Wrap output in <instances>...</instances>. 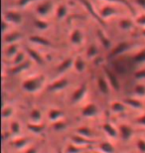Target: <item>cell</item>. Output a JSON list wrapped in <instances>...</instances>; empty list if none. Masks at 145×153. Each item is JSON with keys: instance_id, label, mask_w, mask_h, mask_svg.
I'll list each match as a JSON object with an SVG mask.
<instances>
[{"instance_id": "obj_1", "label": "cell", "mask_w": 145, "mask_h": 153, "mask_svg": "<svg viewBox=\"0 0 145 153\" xmlns=\"http://www.w3.org/2000/svg\"><path fill=\"white\" fill-rule=\"evenodd\" d=\"M45 84V76L43 75L36 76L34 78L27 79L26 81L23 82L22 88L28 93H36L40 91L43 88Z\"/></svg>"}, {"instance_id": "obj_2", "label": "cell", "mask_w": 145, "mask_h": 153, "mask_svg": "<svg viewBox=\"0 0 145 153\" xmlns=\"http://www.w3.org/2000/svg\"><path fill=\"white\" fill-rule=\"evenodd\" d=\"M3 18L5 21H7L8 23L16 24V25H20L22 23V15H21L18 11L15 10H8L4 12L3 14Z\"/></svg>"}, {"instance_id": "obj_3", "label": "cell", "mask_w": 145, "mask_h": 153, "mask_svg": "<svg viewBox=\"0 0 145 153\" xmlns=\"http://www.w3.org/2000/svg\"><path fill=\"white\" fill-rule=\"evenodd\" d=\"M131 44L128 42H121L119 43L118 45L116 46L115 48H113L112 52L109 54V59H112V58L118 57L120 55H122L123 53H125L126 51H128L129 49L131 48Z\"/></svg>"}, {"instance_id": "obj_4", "label": "cell", "mask_w": 145, "mask_h": 153, "mask_svg": "<svg viewBox=\"0 0 145 153\" xmlns=\"http://www.w3.org/2000/svg\"><path fill=\"white\" fill-rule=\"evenodd\" d=\"M104 73H106V79L109 82V85L112 87V88L115 90V91H118L120 90V84L117 76L115 75V73L110 71L109 68H104Z\"/></svg>"}, {"instance_id": "obj_5", "label": "cell", "mask_w": 145, "mask_h": 153, "mask_svg": "<svg viewBox=\"0 0 145 153\" xmlns=\"http://www.w3.org/2000/svg\"><path fill=\"white\" fill-rule=\"evenodd\" d=\"M68 85H69V81H68L66 78L59 79L57 81L51 82V84L48 85V91H52V93L60 91L62 90H65V88L68 87Z\"/></svg>"}, {"instance_id": "obj_6", "label": "cell", "mask_w": 145, "mask_h": 153, "mask_svg": "<svg viewBox=\"0 0 145 153\" xmlns=\"http://www.w3.org/2000/svg\"><path fill=\"white\" fill-rule=\"evenodd\" d=\"M53 9V2L51 0H45L37 6L36 12L40 16H47Z\"/></svg>"}, {"instance_id": "obj_7", "label": "cell", "mask_w": 145, "mask_h": 153, "mask_svg": "<svg viewBox=\"0 0 145 153\" xmlns=\"http://www.w3.org/2000/svg\"><path fill=\"white\" fill-rule=\"evenodd\" d=\"M87 91H88V85H87V84L84 82V84H82V85H80V87L73 93V96L71 97L72 102L73 103L80 102L83 100V97L86 96Z\"/></svg>"}, {"instance_id": "obj_8", "label": "cell", "mask_w": 145, "mask_h": 153, "mask_svg": "<svg viewBox=\"0 0 145 153\" xmlns=\"http://www.w3.org/2000/svg\"><path fill=\"white\" fill-rule=\"evenodd\" d=\"M98 112V108L97 106L94 105V103H88L86 106H84L82 111V114L85 117H94L97 114Z\"/></svg>"}, {"instance_id": "obj_9", "label": "cell", "mask_w": 145, "mask_h": 153, "mask_svg": "<svg viewBox=\"0 0 145 153\" xmlns=\"http://www.w3.org/2000/svg\"><path fill=\"white\" fill-rule=\"evenodd\" d=\"M119 134L122 140L127 141L131 138L132 134H133V129L127 124H121L119 126Z\"/></svg>"}, {"instance_id": "obj_10", "label": "cell", "mask_w": 145, "mask_h": 153, "mask_svg": "<svg viewBox=\"0 0 145 153\" xmlns=\"http://www.w3.org/2000/svg\"><path fill=\"white\" fill-rule=\"evenodd\" d=\"M79 1L81 2L83 5H84V7H85L86 9H87V10L89 12V14H91V16L94 18V19H97L100 24H103V25H104V22L103 21V19L100 18V14H97V12H95V11L94 10V7H92L91 3L89 2L88 0H79Z\"/></svg>"}, {"instance_id": "obj_11", "label": "cell", "mask_w": 145, "mask_h": 153, "mask_svg": "<svg viewBox=\"0 0 145 153\" xmlns=\"http://www.w3.org/2000/svg\"><path fill=\"white\" fill-rule=\"evenodd\" d=\"M74 63H75V59H73V58H68V59L64 60L63 62L58 66V68H57L58 73L59 74H63V73H66L67 71H69L72 67H74Z\"/></svg>"}, {"instance_id": "obj_12", "label": "cell", "mask_w": 145, "mask_h": 153, "mask_svg": "<svg viewBox=\"0 0 145 153\" xmlns=\"http://www.w3.org/2000/svg\"><path fill=\"white\" fill-rule=\"evenodd\" d=\"M116 14H117L116 9L115 7H112V6H104L100 12V16L103 20L109 19V18L115 16Z\"/></svg>"}, {"instance_id": "obj_13", "label": "cell", "mask_w": 145, "mask_h": 153, "mask_svg": "<svg viewBox=\"0 0 145 153\" xmlns=\"http://www.w3.org/2000/svg\"><path fill=\"white\" fill-rule=\"evenodd\" d=\"M26 53L29 55L30 58L32 59L34 62L39 64V65H43L44 64V59L43 57L40 55L39 52H37L35 49H32V48H26Z\"/></svg>"}, {"instance_id": "obj_14", "label": "cell", "mask_w": 145, "mask_h": 153, "mask_svg": "<svg viewBox=\"0 0 145 153\" xmlns=\"http://www.w3.org/2000/svg\"><path fill=\"white\" fill-rule=\"evenodd\" d=\"M22 38V34L19 32H12L10 34L6 35L4 38H3V43L7 45H12L15 44L18 40H20Z\"/></svg>"}, {"instance_id": "obj_15", "label": "cell", "mask_w": 145, "mask_h": 153, "mask_svg": "<svg viewBox=\"0 0 145 153\" xmlns=\"http://www.w3.org/2000/svg\"><path fill=\"white\" fill-rule=\"evenodd\" d=\"M123 102L125 105H127L128 106H130L132 108L135 109H142L144 108L143 103L140 102L139 100L135 99V97H126V99L123 100Z\"/></svg>"}, {"instance_id": "obj_16", "label": "cell", "mask_w": 145, "mask_h": 153, "mask_svg": "<svg viewBox=\"0 0 145 153\" xmlns=\"http://www.w3.org/2000/svg\"><path fill=\"white\" fill-rule=\"evenodd\" d=\"M97 88L101 94H109V84L107 82V79H104L103 76H100L97 79Z\"/></svg>"}, {"instance_id": "obj_17", "label": "cell", "mask_w": 145, "mask_h": 153, "mask_svg": "<svg viewBox=\"0 0 145 153\" xmlns=\"http://www.w3.org/2000/svg\"><path fill=\"white\" fill-rule=\"evenodd\" d=\"M30 66H31L30 61H24L23 63L19 64V65L14 66L13 68L10 69V73L12 75L20 74V73H22L24 71H26V70H28L30 68Z\"/></svg>"}, {"instance_id": "obj_18", "label": "cell", "mask_w": 145, "mask_h": 153, "mask_svg": "<svg viewBox=\"0 0 145 153\" xmlns=\"http://www.w3.org/2000/svg\"><path fill=\"white\" fill-rule=\"evenodd\" d=\"M29 41L34 43V44H38V45H41V46H44V47H49L51 46V42L49 41L48 39H46L42 36H39V35H33V36H30L29 37Z\"/></svg>"}, {"instance_id": "obj_19", "label": "cell", "mask_w": 145, "mask_h": 153, "mask_svg": "<svg viewBox=\"0 0 145 153\" xmlns=\"http://www.w3.org/2000/svg\"><path fill=\"white\" fill-rule=\"evenodd\" d=\"M72 140L74 142V144L76 145H79V146H83V145H89L91 144L94 141H91L89 138H87V137H84V136H81L79 134L77 135H73L72 136Z\"/></svg>"}, {"instance_id": "obj_20", "label": "cell", "mask_w": 145, "mask_h": 153, "mask_svg": "<svg viewBox=\"0 0 145 153\" xmlns=\"http://www.w3.org/2000/svg\"><path fill=\"white\" fill-rule=\"evenodd\" d=\"M48 116H49V119H50L51 121H57V120H60L65 116V114L63 111H61V109H58V108H52L49 111V114H48Z\"/></svg>"}, {"instance_id": "obj_21", "label": "cell", "mask_w": 145, "mask_h": 153, "mask_svg": "<svg viewBox=\"0 0 145 153\" xmlns=\"http://www.w3.org/2000/svg\"><path fill=\"white\" fill-rule=\"evenodd\" d=\"M45 124L39 123V122H34V123H28L27 124V128L31 131V132L35 134H40L42 133L45 129Z\"/></svg>"}, {"instance_id": "obj_22", "label": "cell", "mask_w": 145, "mask_h": 153, "mask_svg": "<svg viewBox=\"0 0 145 153\" xmlns=\"http://www.w3.org/2000/svg\"><path fill=\"white\" fill-rule=\"evenodd\" d=\"M71 42L74 45H81L83 42V34L79 29H75L70 36Z\"/></svg>"}, {"instance_id": "obj_23", "label": "cell", "mask_w": 145, "mask_h": 153, "mask_svg": "<svg viewBox=\"0 0 145 153\" xmlns=\"http://www.w3.org/2000/svg\"><path fill=\"white\" fill-rule=\"evenodd\" d=\"M103 129L104 130V132H106L107 135L112 137V138H115L117 136V134H118L116 128L113 126L112 123H109V122H106V123H104L103 125Z\"/></svg>"}, {"instance_id": "obj_24", "label": "cell", "mask_w": 145, "mask_h": 153, "mask_svg": "<svg viewBox=\"0 0 145 153\" xmlns=\"http://www.w3.org/2000/svg\"><path fill=\"white\" fill-rule=\"evenodd\" d=\"M87 64H86L85 60L82 57H77L75 59V63H74V68L78 73H83L86 70Z\"/></svg>"}, {"instance_id": "obj_25", "label": "cell", "mask_w": 145, "mask_h": 153, "mask_svg": "<svg viewBox=\"0 0 145 153\" xmlns=\"http://www.w3.org/2000/svg\"><path fill=\"white\" fill-rule=\"evenodd\" d=\"M100 151L103 152V153H115V148L112 143L109 142V141H103L101 142L100 146Z\"/></svg>"}, {"instance_id": "obj_26", "label": "cell", "mask_w": 145, "mask_h": 153, "mask_svg": "<svg viewBox=\"0 0 145 153\" xmlns=\"http://www.w3.org/2000/svg\"><path fill=\"white\" fill-rule=\"evenodd\" d=\"M118 25L123 31H129V30H131L132 28H133L134 23H133V21H131L130 19L124 18V19H121L119 21Z\"/></svg>"}, {"instance_id": "obj_27", "label": "cell", "mask_w": 145, "mask_h": 153, "mask_svg": "<svg viewBox=\"0 0 145 153\" xmlns=\"http://www.w3.org/2000/svg\"><path fill=\"white\" fill-rule=\"evenodd\" d=\"M97 37H98V39H100V43L103 45V47L106 49H109L110 47H112V41H110V40L106 37V34H104L103 31L98 30V31H97Z\"/></svg>"}, {"instance_id": "obj_28", "label": "cell", "mask_w": 145, "mask_h": 153, "mask_svg": "<svg viewBox=\"0 0 145 153\" xmlns=\"http://www.w3.org/2000/svg\"><path fill=\"white\" fill-rule=\"evenodd\" d=\"M110 108H112V111L116 112V114H121L126 109V106H125V103L124 102H115L112 103L110 105Z\"/></svg>"}, {"instance_id": "obj_29", "label": "cell", "mask_w": 145, "mask_h": 153, "mask_svg": "<svg viewBox=\"0 0 145 153\" xmlns=\"http://www.w3.org/2000/svg\"><path fill=\"white\" fill-rule=\"evenodd\" d=\"M132 62L134 64H145V49L139 51L132 57Z\"/></svg>"}, {"instance_id": "obj_30", "label": "cell", "mask_w": 145, "mask_h": 153, "mask_svg": "<svg viewBox=\"0 0 145 153\" xmlns=\"http://www.w3.org/2000/svg\"><path fill=\"white\" fill-rule=\"evenodd\" d=\"M76 132L78 133L79 135L84 136V137H87V138H91V137L92 136L91 130L89 129L88 127H87V126H81V127H79L78 129L76 130Z\"/></svg>"}, {"instance_id": "obj_31", "label": "cell", "mask_w": 145, "mask_h": 153, "mask_svg": "<svg viewBox=\"0 0 145 153\" xmlns=\"http://www.w3.org/2000/svg\"><path fill=\"white\" fill-rule=\"evenodd\" d=\"M18 54V46L16 44H12L9 45L7 49L4 51V55L7 57H12V56H16Z\"/></svg>"}, {"instance_id": "obj_32", "label": "cell", "mask_w": 145, "mask_h": 153, "mask_svg": "<svg viewBox=\"0 0 145 153\" xmlns=\"http://www.w3.org/2000/svg\"><path fill=\"white\" fill-rule=\"evenodd\" d=\"M28 143V139L27 138H16L12 141V145L16 149H22L27 145Z\"/></svg>"}, {"instance_id": "obj_33", "label": "cell", "mask_w": 145, "mask_h": 153, "mask_svg": "<svg viewBox=\"0 0 145 153\" xmlns=\"http://www.w3.org/2000/svg\"><path fill=\"white\" fill-rule=\"evenodd\" d=\"M68 13V9L67 6L65 4H60L58 6L57 11H56V15L58 17V19H63L64 17H66V15Z\"/></svg>"}, {"instance_id": "obj_34", "label": "cell", "mask_w": 145, "mask_h": 153, "mask_svg": "<svg viewBox=\"0 0 145 153\" xmlns=\"http://www.w3.org/2000/svg\"><path fill=\"white\" fill-rule=\"evenodd\" d=\"M34 25L37 29L41 30V31H45L49 28V23H47L46 21L44 20H41V19H35L34 20Z\"/></svg>"}, {"instance_id": "obj_35", "label": "cell", "mask_w": 145, "mask_h": 153, "mask_svg": "<svg viewBox=\"0 0 145 153\" xmlns=\"http://www.w3.org/2000/svg\"><path fill=\"white\" fill-rule=\"evenodd\" d=\"M98 54V49L95 45H91L87 50V57L89 59H92Z\"/></svg>"}, {"instance_id": "obj_36", "label": "cell", "mask_w": 145, "mask_h": 153, "mask_svg": "<svg viewBox=\"0 0 145 153\" xmlns=\"http://www.w3.org/2000/svg\"><path fill=\"white\" fill-rule=\"evenodd\" d=\"M30 118L32 119L34 122H39L42 119V112L39 109H33L30 112Z\"/></svg>"}, {"instance_id": "obj_37", "label": "cell", "mask_w": 145, "mask_h": 153, "mask_svg": "<svg viewBox=\"0 0 145 153\" xmlns=\"http://www.w3.org/2000/svg\"><path fill=\"white\" fill-rule=\"evenodd\" d=\"M53 129L54 130H56V131H61V130H64L65 128L67 127V123L65 121L63 120H57V121H55L53 122Z\"/></svg>"}, {"instance_id": "obj_38", "label": "cell", "mask_w": 145, "mask_h": 153, "mask_svg": "<svg viewBox=\"0 0 145 153\" xmlns=\"http://www.w3.org/2000/svg\"><path fill=\"white\" fill-rule=\"evenodd\" d=\"M134 94L138 97H145V85H137L134 87Z\"/></svg>"}, {"instance_id": "obj_39", "label": "cell", "mask_w": 145, "mask_h": 153, "mask_svg": "<svg viewBox=\"0 0 145 153\" xmlns=\"http://www.w3.org/2000/svg\"><path fill=\"white\" fill-rule=\"evenodd\" d=\"M24 61H25V55H24V53H22V52H18V54L14 58L13 64L16 66V65H19L21 63H23Z\"/></svg>"}, {"instance_id": "obj_40", "label": "cell", "mask_w": 145, "mask_h": 153, "mask_svg": "<svg viewBox=\"0 0 145 153\" xmlns=\"http://www.w3.org/2000/svg\"><path fill=\"white\" fill-rule=\"evenodd\" d=\"M13 114V108L11 106H6V108H3L2 111V117L6 119V118H9L10 116H12Z\"/></svg>"}, {"instance_id": "obj_41", "label": "cell", "mask_w": 145, "mask_h": 153, "mask_svg": "<svg viewBox=\"0 0 145 153\" xmlns=\"http://www.w3.org/2000/svg\"><path fill=\"white\" fill-rule=\"evenodd\" d=\"M82 151L81 146L79 145H69L66 149V153H80Z\"/></svg>"}, {"instance_id": "obj_42", "label": "cell", "mask_w": 145, "mask_h": 153, "mask_svg": "<svg viewBox=\"0 0 145 153\" xmlns=\"http://www.w3.org/2000/svg\"><path fill=\"white\" fill-rule=\"evenodd\" d=\"M21 130V127H20V124L18 123L17 121H13L11 122L10 124V131L12 133H19Z\"/></svg>"}, {"instance_id": "obj_43", "label": "cell", "mask_w": 145, "mask_h": 153, "mask_svg": "<svg viewBox=\"0 0 145 153\" xmlns=\"http://www.w3.org/2000/svg\"><path fill=\"white\" fill-rule=\"evenodd\" d=\"M136 146L141 153H145V139L139 138L136 142Z\"/></svg>"}, {"instance_id": "obj_44", "label": "cell", "mask_w": 145, "mask_h": 153, "mask_svg": "<svg viewBox=\"0 0 145 153\" xmlns=\"http://www.w3.org/2000/svg\"><path fill=\"white\" fill-rule=\"evenodd\" d=\"M134 78L136 79H145V69L138 70L134 73Z\"/></svg>"}, {"instance_id": "obj_45", "label": "cell", "mask_w": 145, "mask_h": 153, "mask_svg": "<svg viewBox=\"0 0 145 153\" xmlns=\"http://www.w3.org/2000/svg\"><path fill=\"white\" fill-rule=\"evenodd\" d=\"M34 1H36V0H18V5H19L21 8H26Z\"/></svg>"}, {"instance_id": "obj_46", "label": "cell", "mask_w": 145, "mask_h": 153, "mask_svg": "<svg viewBox=\"0 0 145 153\" xmlns=\"http://www.w3.org/2000/svg\"><path fill=\"white\" fill-rule=\"evenodd\" d=\"M135 23L137 24L138 26H141V27H145V14L140 15L136 18L135 20Z\"/></svg>"}, {"instance_id": "obj_47", "label": "cell", "mask_w": 145, "mask_h": 153, "mask_svg": "<svg viewBox=\"0 0 145 153\" xmlns=\"http://www.w3.org/2000/svg\"><path fill=\"white\" fill-rule=\"evenodd\" d=\"M136 123H138L139 125H142V126H145V114H142L141 116H139L138 118H136Z\"/></svg>"}, {"instance_id": "obj_48", "label": "cell", "mask_w": 145, "mask_h": 153, "mask_svg": "<svg viewBox=\"0 0 145 153\" xmlns=\"http://www.w3.org/2000/svg\"><path fill=\"white\" fill-rule=\"evenodd\" d=\"M109 1H115V2H120V3H123V4H125L126 6H127V7L130 9L131 10V12L132 13H134V10H133V8L131 7L130 6V4H129V3L126 1V0H109Z\"/></svg>"}, {"instance_id": "obj_49", "label": "cell", "mask_w": 145, "mask_h": 153, "mask_svg": "<svg viewBox=\"0 0 145 153\" xmlns=\"http://www.w3.org/2000/svg\"><path fill=\"white\" fill-rule=\"evenodd\" d=\"M25 153H38V150H37L36 147H30L28 149H26Z\"/></svg>"}, {"instance_id": "obj_50", "label": "cell", "mask_w": 145, "mask_h": 153, "mask_svg": "<svg viewBox=\"0 0 145 153\" xmlns=\"http://www.w3.org/2000/svg\"><path fill=\"white\" fill-rule=\"evenodd\" d=\"M135 2H136L141 8L145 9V0H135Z\"/></svg>"}, {"instance_id": "obj_51", "label": "cell", "mask_w": 145, "mask_h": 153, "mask_svg": "<svg viewBox=\"0 0 145 153\" xmlns=\"http://www.w3.org/2000/svg\"><path fill=\"white\" fill-rule=\"evenodd\" d=\"M7 28H8V22H7V21H5V20H3L2 21V32L4 33L5 30Z\"/></svg>"}, {"instance_id": "obj_52", "label": "cell", "mask_w": 145, "mask_h": 153, "mask_svg": "<svg viewBox=\"0 0 145 153\" xmlns=\"http://www.w3.org/2000/svg\"><path fill=\"white\" fill-rule=\"evenodd\" d=\"M142 35H143V36H145V29L142 31Z\"/></svg>"}, {"instance_id": "obj_53", "label": "cell", "mask_w": 145, "mask_h": 153, "mask_svg": "<svg viewBox=\"0 0 145 153\" xmlns=\"http://www.w3.org/2000/svg\"><path fill=\"white\" fill-rule=\"evenodd\" d=\"M94 153H103V152H94Z\"/></svg>"}]
</instances>
